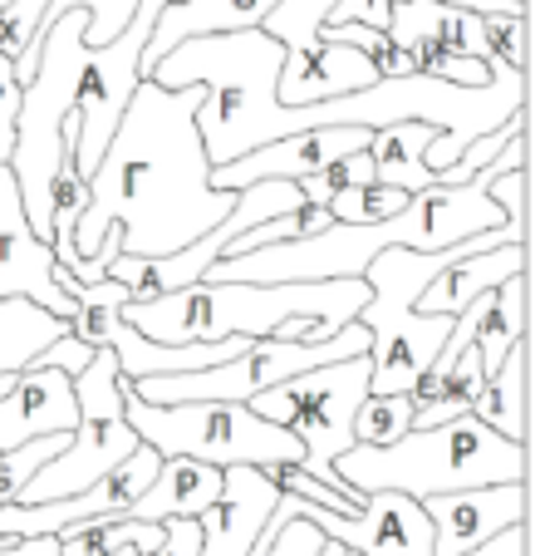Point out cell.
<instances>
[{"label": "cell", "mask_w": 540, "mask_h": 556, "mask_svg": "<svg viewBox=\"0 0 540 556\" xmlns=\"http://www.w3.org/2000/svg\"><path fill=\"white\" fill-rule=\"evenodd\" d=\"M364 128H305V134L275 138V143L256 148V153L236 157L227 168H211V188L217 192H241L250 182H305L310 173H320L324 163L369 148Z\"/></svg>", "instance_id": "10"}, {"label": "cell", "mask_w": 540, "mask_h": 556, "mask_svg": "<svg viewBox=\"0 0 540 556\" xmlns=\"http://www.w3.org/2000/svg\"><path fill=\"white\" fill-rule=\"evenodd\" d=\"M217 497H221V468H207V463H192V458H163L157 478L128 507V517L133 522H153V527L172 522V517L197 522Z\"/></svg>", "instance_id": "16"}, {"label": "cell", "mask_w": 540, "mask_h": 556, "mask_svg": "<svg viewBox=\"0 0 540 556\" xmlns=\"http://www.w3.org/2000/svg\"><path fill=\"white\" fill-rule=\"evenodd\" d=\"M320 546H324V536L314 532L310 522H300V517H295V522H285L281 532L270 536L266 546H256L250 556H314Z\"/></svg>", "instance_id": "29"}, {"label": "cell", "mask_w": 540, "mask_h": 556, "mask_svg": "<svg viewBox=\"0 0 540 556\" xmlns=\"http://www.w3.org/2000/svg\"><path fill=\"white\" fill-rule=\"evenodd\" d=\"M423 517L433 522V556H467L481 542L501 536L506 527L526 522V483H497V488H467V493L427 497Z\"/></svg>", "instance_id": "11"}, {"label": "cell", "mask_w": 540, "mask_h": 556, "mask_svg": "<svg viewBox=\"0 0 540 556\" xmlns=\"http://www.w3.org/2000/svg\"><path fill=\"white\" fill-rule=\"evenodd\" d=\"M526 443H506L472 414L433 424V429H413L398 443H384V448L353 443L349 453L334 458V478L344 488H353L359 497L403 493L413 503H427V497L442 493H467V488L526 483Z\"/></svg>", "instance_id": "4"}, {"label": "cell", "mask_w": 540, "mask_h": 556, "mask_svg": "<svg viewBox=\"0 0 540 556\" xmlns=\"http://www.w3.org/2000/svg\"><path fill=\"white\" fill-rule=\"evenodd\" d=\"M163 542V527L153 522H133V517H118V522H83L69 532L54 536L60 556H114V552H153Z\"/></svg>", "instance_id": "21"}, {"label": "cell", "mask_w": 540, "mask_h": 556, "mask_svg": "<svg viewBox=\"0 0 540 556\" xmlns=\"http://www.w3.org/2000/svg\"><path fill=\"white\" fill-rule=\"evenodd\" d=\"M398 5V0H388ZM427 5H452V11H472V15H526V0H427Z\"/></svg>", "instance_id": "33"}, {"label": "cell", "mask_w": 540, "mask_h": 556, "mask_svg": "<svg viewBox=\"0 0 540 556\" xmlns=\"http://www.w3.org/2000/svg\"><path fill=\"white\" fill-rule=\"evenodd\" d=\"M349 556H353V552H349Z\"/></svg>", "instance_id": "40"}, {"label": "cell", "mask_w": 540, "mask_h": 556, "mask_svg": "<svg viewBox=\"0 0 540 556\" xmlns=\"http://www.w3.org/2000/svg\"><path fill=\"white\" fill-rule=\"evenodd\" d=\"M511 276H526V247H491V252L462 256L458 266H447V271L417 295L413 311L417 315H462L477 295L506 286Z\"/></svg>", "instance_id": "17"}, {"label": "cell", "mask_w": 540, "mask_h": 556, "mask_svg": "<svg viewBox=\"0 0 540 556\" xmlns=\"http://www.w3.org/2000/svg\"><path fill=\"white\" fill-rule=\"evenodd\" d=\"M403 433H413V394H369L353 414V443L384 448V443H398Z\"/></svg>", "instance_id": "22"}, {"label": "cell", "mask_w": 540, "mask_h": 556, "mask_svg": "<svg viewBox=\"0 0 540 556\" xmlns=\"http://www.w3.org/2000/svg\"><path fill=\"white\" fill-rule=\"evenodd\" d=\"M202 99H207L202 85L157 89L153 79H143L133 89L89 178V202L69 237L79 262H94L108 227L124 231L118 242L124 256L157 262L227 222L236 192L211 188V163L192 124Z\"/></svg>", "instance_id": "1"}, {"label": "cell", "mask_w": 540, "mask_h": 556, "mask_svg": "<svg viewBox=\"0 0 540 556\" xmlns=\"http://www.w3.org/2000/svg\"><path fill=\"white\" fill-rule=\"evenodd\" d=\"M0 556H60V546H54V536H25V542L0 536Z\"/></svg>", "instance_id": "35"}, {"label": "cell", "mask_w": 540, "mask_h": 556, "mask_svg": "<svg viewBox=\"0 0 540 556\" xmlns=\"http://www.w3.org/2000/svg\"><path fill=\"white\" fill-rule=\"evenodd\" d=\"M11 384H15V375H0V400L11 394Z\"/></svg>", "instance_id": "37"}, {"label": "cell", "mask_w": 540, "mask_h": 556, "mask_svg": "<svg viewBox=\"0 0 540 556\" xmlns=\"http://www.w3.org/2000/svg\"><path fill=\"white\" fill-rule=\"evenodd\" d=\"M0 301H30L64 326L74 320L69 295L60 291V262H54L50 242H40L25 222L11 168H0Z\"/></svg>", "instance_id": "9"}, {"label": "cell", "mask_w": 540, "mask_h": 556, "mask_svg": "<svg viewBox=\"0 0 540 556\" xmlns=\"http://www.w3.org/2000/svg\"><path fill=\"white\" fill-rule=\"evenodd\" d=\"M314 556H349V552H344V546H334V542H324V546H320V552H314Z\"/></svg>", "instance_id": "36"}, {"label": "cell", "mask_w": 540, "mask_h": 556, "mask_svg": "<svg viewBox=\"0 0 540 556\" xmlns=\"http://www.w3.org/2000/svg\"><path fill=\"white\" fill-rule=\"evenodd\" d=\"M378 74L349 45L314 40L305 54H285L281 64V85H275V104L281 109H305V104H330V99L359 94L369 89Z\"/></svg>", "instance_id": "14"}, {"label": "cell", "mask_w": 540, "mask_h": 556, "mask_svg": "<svg viewBox=\"0 0 540 556\" xmlns=\"http://www.w3.org/2000/svg\"><path fill=\"white\" fill-rule=\"evenodd\" d=\"M437 138L433 124H388L369 138V157H374V182L378 188H398L408 198H417L423 188H433L423 168L427 143Z\"/></svg>", "instance_id": "19"}, {"label": "cell", "mask_w": 540, "mask_h": 556, "mask_svg": "<svg viewBox=\"0 0 540 556\" xmlns=\"http://www.w3.org/2000/svg\"><path fill=\"white\" fill-rule=\"evenodd\" d=\"M275 503L281 488L266 468H221V497L197 517L202 556H250Z\"/></svg>", "instance_id": "12"}, {"label": "cell", "mask_w": 540, "mask_h": 556, "mask_svg": "<svg viewBox=\"0 0 540 556\" xmlns=\"http://www.w3.org/2000/svg\"><path fill=\"white\" fill-rule=\"evenodd\" d=\"M0 5H11V0H0Z\"/></svg>", "instance_id": "39"}, {"label": "cell", "mask_w": 540, "mask_h": 556, "mask_svg": "<svg viewBox=\"0 0 540 556\" xmlns=\"http://www.w3.org/2000/svg\"><path fill=\"white\" fill-rule=\"evenodd\" d=\"M64 443H69V433H50V439H30V443H21V448L0 453V507L15 503L35 472H40L50 458H60Z\"/></svg>", "instance_id": "23"}, {"label": "cell", "mask_w": 540, "mask_h": 556, "mask_svg": "<svg viewBox=\"0 0 540 556\" xmlns=\"http://www.w3.org/2000/svg\"><path fill=\"white\" fill-rule=\"evenodd\" d=\"M143 556H202L197 522H182V517L163 522V542H157L153 552H143Z\"/></svg>", "instance_id": "32"}, {"label": "cell", "mask_w": 540, "mask_h": 556, "mask_svg": "<svg viewBox=\"0 0 540 556\" xmlns=\"http://www.w3.org/2000/svg\"><path fill=\"white\" fill-rule=\"evenodd\" d=\"M520 134H526V109H520V114H511L506 124L497 128V134H487V138H477V143H467L458 163H452L447 173H437L433 182H437V188H462V182H472L481 168H487V163H497L501 148H506L511 138H520Z\"/></svg>", "instance_id": "25"}, {"label": "cell", "mask_w": 540, "mask_h": 556, "mask_svg": "<svg viewBox=\"0 0 540 556\" xmlns=\"http://www.w3.org/2000/svg\"><path fill=\"white\" fill-rule=\"evenodd\" d=\"M388 0H334L324 25H369V30H388Z\"/></svg>", "instance_id": "30"}, {"label": "cell", "mask_w": 540, "mask_h": 556, "mask_svg": "<svg viewBox=\"0 0 540 556\" xmlns=\"http://www.w3.org/2000/svg\"><path fill=\"white\" fill-rule=\"evenodd\" d=\"M89 359H94V350L79 345L74 336H60L50 350H40V355H35V365H40V369H64V375L74 379V375H83V369H89Z\"/></svg>", "instance_id": "31"}, {"label": "cell", "mask_w": 540, "mask_h": 556, "mask_svg": "<svg viewBox=\"0 0 540 556\" xmlns=\"http://www.w3.org/2000/svg\"><path fill=\"white\" fill-rule=\"evenodd\" d=\"M520 340H526V276H511L506 286L472 301V350L481 355V369L497 375Z\"/></svg>", "instance_id": "18"}, {"label": "cell", "mask_w": 540, "mask_h": 556, "mask_svg": "<svg viewBox=\"0 0 540 556\" xmlns=\"http://www.w3.org/2000/svg\"><path fill=\"white\" fill-rule=\"evenodd\" d=\"M74 400H79V424H74L64 453L35 472L15 503L35 507V503L74 497L83 488H94L108 468H118L138 448V433L124 419V379H118L114 350H94L89 369L74 375Z\"/></svg>", "instance_id": "6"}, {"label": "cell", "mask_w": 540, "mask_h": 556, "mask_svg": "<svg viewBox=\"0 0 540 556\" xmlns=\"http://www.w3.org/2000/svg\"><path fill=\"white\" fill-rule=\"evenodd\" d=\"M124 419L157 458H192L207 468H275L300 463V443L256 419L246 404H143L124 384Z\"/></svg>", "instance_id": "5"}, {"label": "cell", "mask_w": 540, "mask_h": 556, "mask_svg": "<svg viewBox=\"0 0 540 556\" xmlns=\"http://www.w3.org/2000/svg\"><path fill=\"white\" fill-rule=\"evenodd\" d=\"M408 207V192L398 188H353V192H339L330 202V217L344 222V227H374V222H388Z\"/></svg>", "instance_id": "24"}, {"label": "cell", "mask_w": 540, "mask_h": 556, "mask_svg": "<svg viewBox=\"0 0 540 556\" xmlns=\"http://www.w3.org/2000/svg\"><path fill=\"white\" fill-rule=\"evenodd\" d=\"M281 394L291 404L285 433L300 443V468L314 483L353 493L334 478V458L353 448V414L369 400V355L334 359V365H320L310 375H295L281 384Z\"/></svg>", "instance_id": "7"}, {"label": "cell", "mask_w": 540, "mask_h": 556, "mask_svg": "<svg viewBox=\"0 0 540 556\" xmlns=\"http://www.w3.org/2000/svg\"><path fill=\"white\" fill-rule=\"evenodd\" d=\"M472 419L487 424L506 443H526V340L501 359L497 375H487L477 404H472Z\"/></svg>", "instance_id": "20"}, {"label": "cell", "mask_w": 540, "mask_h": 556, "mask_svg": "<svg viewBox=\"0 0 540 556\" xmlns=\"http://www.w3.org/2000/svg\"><path fill=\"white\" fill-rule=\"evenodd\" d=\"M369 305L364 281H305V286H250L197 281L188 291L128 301L124 320L157 345H217V340H291L324 345Z\"/></svg>", "instance_id": "2"}, {"label": "cell", "mask_w": 540, "mask_h": 556, "mask_svg": "<svg viewBox=\"0 0 540 556\" xmlns=\"http://www.w3.org/2000/svg\"><path fill=\"white\" fill-rule=\"evenodd\" d=\"M487 198H491V207L506 217V227L526 231V168L501 173V178L487 188Z\"/></svg>", "instance_id": "28"}, {"label": "cell", "mask_w": 540, "mask_h": 556, "mask_svg": "<svg viewBox=\"0 0 540 556\" xmlns=\"http://www.w3.org/2000/svg\"><path fill=\"white\" fill-rule=\"evenodd\" d=\"M285 50L281 40H270L266 30H231V35H202V40H182L153 64L157 89H188L202 85L197 109V138L211 168H227L236 157L256 153V148L275 143V138L300 134L295 109L275 104V85H281Z\"/></svg>", "instance_id": "3"}, {"label": "cell", "mask_w": 540, "mask_h": 556, "mask_svg": "<svg viewBox=\"0 0 540 556\" xmlns=\"http://www.w3.org/2000/svg\"><path fill=\"white\" fill-rule=\"evenodd\" d=\"M79 424V400H74V379L64 369H21L11 394L0 400V453L21 448L30 439L50 433H74Z\"/></svg>", "instance_id": "13"}, {"label": "cell", "mask_w": 540, "mask_h": 556, "mask_svg": "<svg viewBox=\"0 0 540 556\" xmlns=\"http://www.w3.org/2000/svg\"><path fill=\"white\" fill-rule=\"evenodd\" d=\"M21 79H15V64L0 54V168L11 163L15 153V118H21Z\"/></svg>", "instance_id": "27"}, {"label": "cell", "mask_w": 540, "mask_h": 556, "mask_svg": "<svg viewBox=\"0 0 540 556\" xmlns=\"http://www.w3.org/2000/svg\"><path fill=\"white\" fill-rule=\"evenodd\" d=\"M281 0H167L163 15L153 25V40H147L138 74H153V64L167 50H177L182 40H202V35H231V30H260L270 11Z\"/></svg>", "instance_id": "15"}, {"label": "cell", "mask_w": 540, "mask_h": 556, "mask_svg": "<svg viewBox=\"0 0 540 556\" xmlns=\"http://www.w3.org/2000/svg\"><path fill=\"white\" fill-rule=\"evenodd\" d=\"M481 40H487V64L526 74V15H481Z\"/></svg>", "instance_id": "26"}, {"label": "cell", "mask_w": 540, "mask_h": 556, "mask_svg": "<svg viewBox=\"0 0 540 556\" xmlns=\"http://www.w3.org/2000/svg\"><path fill=\"white\" fill-rule=\"evenodd\" d=\"M467 556H526V522H520V527H506L501 536L481 542L477 552H467Z\"/></svg>", "instance_id": "34"}, {"label": "cell", "mask_w": 540, "mask_h": 556, "mask_svg": "<svg viewBox=\"0 0 540 556\" xmlns=\"http://www.w3.org/2000/svg\"><path fill=\"white\" fill-rule=\"evenodd\" d=\"M310 522L324 542L344 546L353 556H433V522L423 517V507L403 493H369L364 507L353 517H339V513H324V507H310L300 497H285L275 503L270 513L266 532H260L256 546H266L270 536L281 532L285 522Z\"/></svg>", "instance_id": "8"}, {"label": "cell", "mask_w": 540, "mask_h": 556, "mask_svg": "<svg viewBox=\"0 0 540 556\" xmlns=\"http://www.w3.org/2000/svg\"><path fill=\"white\" fill-rule=\"evenodd\" d=\"M114 556H138V552H114Z\"/></svg>", "instance_id": "38"}]
</instances>
